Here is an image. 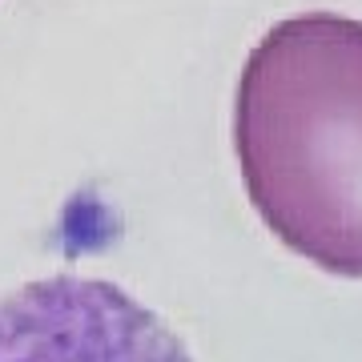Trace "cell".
Listing matches in <instances>:
<instances>
[{
	"mask_svg": "<svg viewBox=\"0 0 362 362\" xmlns=\"http://www.w3.org/2000/svg\"><path fill=\"white\" fill-rule=\"evenodd\" d=\"M233 153L286 250L362 278V21L302 13L254 45L233 101Z\"/></svg>",
	"mask_w": 362,
	"mask_h": 362,
	"instance_id": "1",
	"label": "cell"
},
{
	"mask_svg": "<svg viewBox=\"0 0 362 362\" xmlns=\"http://www.w3.org/2000/svg\"><path fill=\"white\" fill-rule=\"evenodd\" d=\"M0 362H194V354L129 290L52 274L0 294Z\"/></svg>",
	"mask_w": 362,
	"mask_h": 362,
	"instance_id": "2",
	"label": "cell"
}]
</instances>
